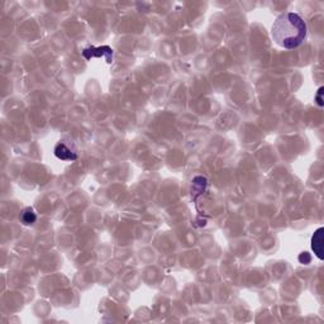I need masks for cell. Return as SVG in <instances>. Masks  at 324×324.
<instances>
[{"label":"cell","mask_w":324,"mask_h":324,"mask_svg":"<svg viewBox=\"0 0 324 324\" xmlns=\"http://www.w3.org/2000/svg\"><path fill=\"white\" fill-rule=\"evenodd\" d=\"M271 36L280 47L294 50L306 38V23L296 13H284L275 20Z\"/></svg>","instance_id":"1"},{"label":"cell","mask_w":324,"mask_h":324,"mask_svg":"<svg viewBox=\"0 0 324 324\" xmlns=\"http://www.w3.org/2000/svg\"><path fill=\"white\" fill-rule=\"evenodd\" d=\"M82 56H84L86 60L104 57L108 63L113 62V50L109 46L89 47V48H85V50L82 51Z\"/></svg>","instance_id":"2"},{"label":"cell","mask_w":324,"mask_h":324,"mask_svg":"<svg viewBox=\"0 0 324 324\" xmlns=\"http://www.w3.org/2000/svg\"><path fill=\"white\" fill-rule=\"evenodd\" d=\"M55 156L57 159L62 160V161H75L78 159V155L76 152L70 148L67 144H65L63 142H60L57 143V146L55 147Z\"/></svg>","instance_id":"3"},{"label":"cell","mask_w":324,"mask_h":324,"mask_svg":"<svg viewBox=\"0 0 324 324\" xmlns=\"http://www.w3.org/2000/svg\"><path fill=\"white\" fill-rule=\"evenodd\" d=\"M323 228H318L317 231L314 232L312 237V248L314 251L315 256L318 257L321 261H323L324 256H323Z\"/></svg>","instance_id":"4"},{"label":"cell","mask_w":324,"mask_h":324,"mask_svg":"<svg viewBox=\"0 0 324 324\" xmlns=\"http://www.w3.org/2000/svg\"><path fill=\"white\" fill-rule=\"evenodd\" d=\"M36 219H37V217H36L35 210L32 208H25L22 212V214H20V221H22L23 224L25 225L33 224L36 222Z\"/></svg>","instance_id":"5"},{"label":"cell","mask_w":324,"mask_h":324,"mask_svg":"<svg viewBox=\"0 0 324 324\" xmlns=\"http://www.w3.org/2000/svg\"><path fill=\"white\" fill-rule=\"evenodd\" d=\"M323 90L324 87H319L318 93H317V95H315V101H317V104H318L319 106H323Z\"/></svg>","instance_id":"6"},{"label":"cell","mask_w":324,"mask_h":324,"mask_svg":"<svg viewBox=\"0 0 324 324\" xmlns=\"http://www.w3.org/2000/svg\"><path fill=\"white\" fill-rule=\"evenodd\" d=\"M310 260H312V257H310V255H309L308 252H304L299 256V261L302 262V263H309Z\"/></svg>","instance_id":"7"}]
</instances>
